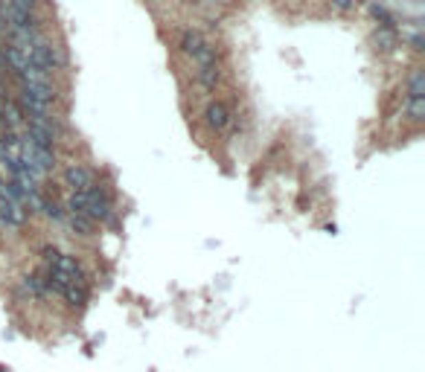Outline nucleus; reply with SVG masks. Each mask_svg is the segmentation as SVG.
I'll use <instances>...</instances> for the list:
<instances>
[{"instance_id":"f257e3e1","label":"nucleus","mask_w":425,"mask_h":372,"mask_svg":"<svg viewBox=\"0 0 425 372\" xmlns=\"http://www.w3.org/2000/svg\"><path fill=\"white\" fill-rule=\"evenodd\" d=\"M62 183L70 192H91L96 186V175H93V169H88L84 163H67L62 172Z\"/></svg>"},{"instance_id":"f03ea898","label":"nucleus","mask_w":425,"mask_h":372,"mask_svg":"<svg viewBox=\"0 0 425 372\" xmlns=\"http://www.w3.org/2000/svg\"><path fill=\"white\" fill-rule=\"evenodd\" d=\"M30 224V213L23 209V204L12 201V198L0 195V227L6 230H23Z\"/></svg>"},{"instance_id":"7ed1b4c3","label":"nucleus","mask_w":425,"mask_h":372,"mask_svg":"<svg viewBox=\"0 0 425 372\" xmlns=\"http://www.w3.org/2000/svg\"><path fill=\"white\" fill-rule=\"evenodd\" d=\"M230 122H233V117H230V108L225 102H210L207 108H204V126H207L213 134H222L230 128Z\"/></svg>"},{"instance_id":"20e7f679","label":"nucleus","mask_w":425,"mask_h":372,"mask_svg":"<svg viewBox=\"0 0 425 372\" xmlns=\"http://www.w3.org/2000/svg\"><path fill=\"white\" fill-rule=\"evenodd\" d=\"M0 117H3V128L23 131V111L18 105V99H12V96L0 99Z\"/></svg>"},{"instance_id":"39448f33","label":"nucleus","mask_w":425,"mask_h":372,"mask_svg":"<svg viewBox=\"0 0 425 372\" xmlns=\"http://www.w3.org/2000/svg\"><path fill=\"white\" fill-rule=\"evenodd\" d=\"M204 44H207V38H204L198 30H184V32H181V38H178V49L187 58H196V53H198Z\"/></svg>"},{"instance_id":"423d86ee","label":"nucleus","mask_w":425,"mask_h":372,"mask_svg":"<svg viewBox=\"0 0 425 372\" xmlns=\"http://www.w3.org/2000/svg\"><path fill=\"white\" fill-rule=\"evenodd\" d=\"M58 297L67 303V308H76V312H82V308L88 305V285H65Z\"/></svg>"},{"instance_id":"0eeeda50","label":"nucleus","mask_w":425,"mask_h":372,"mask_svg":"<svg viewBox=\"0 0 425 372\" xmlns=\"http://www.w3.org/2000/svg\"><path fill=\"white\" fill-rule=\"evenodd\" d=\"M65 224L73 235H82V239H88V235H93V221L88 216H82V213H67L65 216Z\"/></svg>"},{"instance_id":"6e6552de","label":"nucleus","mask_w":425,"mask_h":372,"mask_svg":"<svg viewBox=\"0 0 425 372\" xmlns=\"http://www.w3.org/2000/svg\"><path fill=\"white\" fill-rule=\"evenodd\" d=\"M373 44L382 49V53H393V49L399 47V32L396 27H379L373 32Z\"/></svg>"},{"instance_id":"1a4fd4ad","label":"nucleus","mask_w":425,"mask_h":372,"mask_svg":"<svg viewBox=\"0 0 425 372\" xmlns=\"http://www.w3.org/2000/svg\"><path fill=\"white\" fill-rule=\"evenodd\" d=\"M405 99H417V96H425V70L422 67H414L408 76V84H405Z\"/></svg>"},{"instance_id":"9d476101","label":"nucleus","mask_w":425,"mask_h":372,"mask_svg":"<svg viewBox=\"0 0 425 372\" xmlns=\"http://www.w3.org/2000/svg\"><path fill=\"white\" fill-rule=\"evenodd\" d=\"M196 84L204 91H216L218 88V67H198L196 70Z\"/></svg>"},{"instance_id":"9b49d317","label":"nucleus","mask_w":425,"mask_h":372,"mask_svg":"<svg viewBox=\"0 0 425 372\" xmlns=\"http://www.w3.org/2000/svg\"><path fill=\"white\" fill-rule=\"evenodd\" d=\"M41 216L44 218H50V221H58L62 224L65 216H67V209L56 201V198H44V204H41Z\"/></svg>"},{"instance_id":"f8f14e48","label":"nucleus","mask_w":425,"mask_h":372,"mask_svg":"<svg viewBox=\"0 0 425 372\" xmlns=\"http://www.w3.org/2000/svg\"><path fill=\"white\" fill-rule=\"evenodd\" d=\"M367 9H370V15L382 23V27H396V18H393V12L387 9V6H382V3H376V0H370Z\"/></svg>"},{"instance_id":"ddd939ff","label":"nucleus","mask_w":425,"mask_h":372,"mask_svg":"<svg viewBox=\"0 0 425 372\" xmlns=\"http://www.w3.org/2000/svg\"><path fill=\"white\" fill-rule=\"evenodd\" d=\"M192 61H196V67H218V56H216V47L207 41V44H204L201 49H198V53H196V58H192Z\"/></svg>"},{"instance_id":"4468645a","label":"nucleus","mask_w":425,"mask_h":372,"mask_svg":"<svg viewBox=\"0 0 425 372\" xmlns=\"http://www.w3.org/2000/svg\"><path fill=\"white\" fill-rule=\"evenodd\" d=\"M405 117H408L411 122H422V119H425V96L405 99Z\"/></svg>"},{"instance_id":"2eb2a0df","label":"nucleus","mask_w":425,"mask_h":372,"mask_svg":"<svg viewBox=\"0 0 425 372\" xmlns=\"http://www.w3.org/2000/svg\"><path fill=\"white\" fill-rule=\"evenodd\" d=\"M9 9H15L18 15H35V9H38V0H6Z\"/></svg>"},{"instance_id":"dca6fc26","label":"nucleus","mask_w":425,"mask_h":372,"mask_svg":"<svg viewBox=\"0 0 425 372\" xmlns=\"http://www.w3.org/2000/svg\"><path fill=\"white\" fill-rule=\"evenodd\" d=\"M361 0H330V6L335 12H341V15H349V12H356L358 9Z\"/></svg>"},{"instance_id":"f3484780","label":"nucleus","mask_w":425,"mask_h":372,"mask_svg":"<svg viewBox=\"0 0 425 372\" xmlns=\"http://www.w3.org/2000/svg\"><path fill=\"white\" fill-rule=\"evenodd\" d=\"M58 253H62V251H58L56 244H44V247H41V259H44V265L50 268V265L56 262V259H58Z\"/></svg>"},{"instance_id":"a211bd4d","label":"nucleus","mask_w":425,"mask_h":372,"mask_svg":"<svg viewBox=\"0 0 425 372\" xmlns=\"http://www.w3.org/2000/svg\"><path fill=\"white\" fill-rule=\"evenodd\" d=\"M411 47H414V53H422V49H425V38H422L420 32L414 35V38H411Z\"/></svg>"},{"instance_id":"6ab92c4d","label":"nucleus","mask_w":425,"mask_h":372,"mask_svg":"<svg viewBox=\"0 0 425 372\" xmlns=\"http://www.w3.org/2000/svg\"><path fill=\"white\" fill-rule=\"evenodd\" d=\"M6 96V88H3V76H0V99Z\"/></svg>"},{"instance_id":"aec40b11","label":"nucleus","mask_w":425,"mask_h":372,"mask_svg":"<svg viewBox=\"0 0 425 372\" xmlns=\"http://www.w3.org/2000/svg\"><path fill=\"white\" fill-rule=\"evenodd\" d=\"M0 3H6V0H0Z\"/></svg>"}]
</instances>
